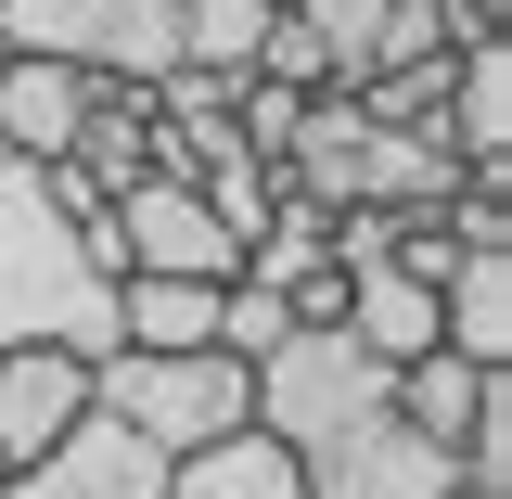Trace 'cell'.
<instances>
[{
  "label": "cell",
  "instance_id": "4",
  "mask_svg": "<svg viewBox=\"0 0 512 499\" xmlns=\"http://www.w3.org/2000/svg\"><path fill=\"white\" fill-rule=\"evenodd\" d=\"M0 39H13V52H52V64H90V77L154 90V77L180 64V0H0Z\"/></svg>",
  "mask_w": 512,
  "mask_h": 499
},
{
  "label": "cell",
  "instance_id": "14",
  "mask_svg": "<svg viewBox=\"0 0 512 499\" xmlns=\"http://www.w3.org/2000/svg\"><path fill=\"white\" fill-rule=\"evenodd\" d=\"M320 269H333V218L282 192V205L256 218V244H244V269H231V282H269V295H295V282H320Z\"/></svg>",
  "mask_w": 512,
  "mask_h": 499
},
{
  "label": "cell",
  "instance_id": "2",
  "mask_svg": "<svg viewBox=\"0 0 512 499\" xmlns=\"http://www.w3.org/2000/svg\"><path fill=\"white\" fill-rule=\"evenodd\" d=\"M0 346H116V269L77 244L39 167H0Z\"/></svg>",
  "mask_w": 512,
  "mask_h": 499
},
{
  "label": "cell",
  "instance_id": "17",
  "mask_svg": "<svg viewBox=\"0 0 512 499\" xmlns=\"http://www.w3.org/2000/svg\"><path fill=\"white\" fill-rule=\"evenodd\" d=\"M0 167H13V154H0Z\"/></svg>",
  "mask_w": 512,
  "mask_h": 499
},
{
  "label": "cell",
  "instance_id": "6",
  "mask_svg": "<svg viewBox=\"0 0 512 499\" xmlns=\"http://www.w3.org/2000/svg\"><path fill=\"white\" fill-rule=\"evenodd\" d=\"M231 231L192 180H128L116 192V269H180V282H231Z\"/></svg>",
  "mask_w": 512,
  "mask_h": 499
},
{
  "label": "cell",
  "instance_id": "9",
  "mask_svg": "<svg viewBox=\"0 0 512 499\" xmlns=\"http://www.w3.org/2000/svg\"><path fill=\"white\" fill-rule=\"evenodd\" d=\"M90 116V64H52V52H13L0 64V154L13 167H52Z\"/></svg>",
  "mask_w": 512,
  "mask_h": 499
},
{
  "label": "cell",
  "instance_id": "13",
  "mask_svg": "<svg viewBox=\"0 0 512 499\" xmlns=\"http://www.w3.org/2000/svg\"><path fill=\"white\" fill-rule=\"evenodd\" d=\"M384 397H397V423H410L423 448H461V423H474V397H487V372L436 346V359H397V372H384Z\"/></svg>",
  "mask_w": 512,
  "mask_h": 499
},
{
  "label": "cell",
  "instance_id": "16",
  "mask_svg": "<svg viewBox=\"0 0 512 499\" xmlns=\"http://www.w3.org/2000/svg\"><path fill=\"white\" fill-rule=\"evenodd\" d=\"M0 64H13V39H0Z\"/></svg>",
  "mask_w": 512,
  "mask_h": 499
},
{
  "label": "cell",
  "instance_id": "7",
  "mask_svg": "<svg viewBox=\"0 0 512 499\" xmlns=\"http://www.w3.org/2000/svg\"><path fill=\"white\" fill-rule=\"evenodd\" d=\"M295 13L320 26L333 90H359V77H384L410 52H448V0H295Z\"/></svg>",
  "mask_w": 512,
  "mask_h": 499
},
{
  "label": "cell",
  "instance_id": "8",
  "mask_svg": "<svg viewBox=\"0 0 512 499\" xmlns=\"http://www.w3.org/2000/svg\"><path fill=\"white\" fill-rule=\"evenodd\" d=\"M77 410H90V359L77 346H0V474L39 461Z\"/></svg>",
  "mask_w": 512,
  "mask_h": 499
},
{
  "label": "cell",
  "instance_id": "15",
  "mask_svg": "<svg viewBox=\"0 0 512 499\" xmlns=\"http://www.w3.org/2000/svg\"><path fill=\"white\" fill-rule=\"evenodd\" d=\"M269 13H282V0H180V64H205V77H256Z\"/></svg>",
  "mask_w": 512,
  "mask_h": 499
},
{
  "label": "cell",
  "instance_id": "10",
  "mask_svg": "<svg viewBox=\"0 0 512 499\" xmlns=\"http://www.w3.org/2000/svg\"><path fill=\"white\" fill-rule=\"evenodd\" d=\"M167 499H308V474H295V448L269 423H231V436H205V448L167 461Z\"/></svg>",
  "mask_w": 512,
  "mask_h": 499
},
{
  "label": "cell",
  "instance_id": "3",
  "mask_svg": "<svg viewBox=\"0 0 512 499\" xmlns=\"http://www.w3.org/2000/svg\"><path fill=\"white\" fill-rule=\"evenodd\" d=\"M90 410H116L141 448L180 461V448L256 423V359H231V346H103L90 359Z\"/></svg>",
  "mask_w": 512,
  "mask_h": 499
},
{
  "label": "cell",
  "instance_id": "11",
  "mask_svg": "<svg viewBox=\"0 0 512 499\" xmlns=\"http://www.w3.org/2000/svg\"><path fill=\"white\" fill-rule=\"evenodd\" d=\"M333 333H359L384 372H397V359H436V346H448V333H436V282H410L397 256L346 269V320H333Z\"/></svg>",
  "mask_w": 512,
  "mask_h": 499
},
{
  "label": "cell",
  "instance_id": "5",
  "mask_svg": "<svg viewBox=\"0 0 512 499\" xmlns=\"http://www.w3.org/2000/svg\"><path fill=\"white\" fill-rule=\"evenodd\" d=\"M0 499H167V448H141L116 410H77L39 461H13Z\"/></svg>",
  "mask_w": 512,
  "mask_h": 499
},
{
  "label": "cell",
  "instance_id": "12",
  "mask_svg": "<svg viewBox=\"0 0 512 499\" xmlns=\"http://www.w3.org/2000/svg\"><path fill=\"white\" fill-rule=\"evenodd\" d=\"M436 333H448V359L512 372V256H448V282H436Z\"/></svg>",
  "mask_w": 512,
  "mask_h": 499
},
{
  "label": "cell",
  "instance_id": "1",
  "mask_svg": "<svg viewBox=\"0 0 512 499\" xmlns=\"http://www.w3.org/2000/svg\"><path fill=\"white\" fill-rule=\"evenodd\" d=\"M256 423L295 448L308 499H448V448H423L384 397V359L333 320H295L256 359Z\"/></svg>",
  "mask_w": 512,
  "mask_h": 499
}]
</instances>
